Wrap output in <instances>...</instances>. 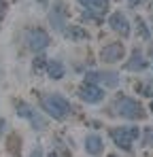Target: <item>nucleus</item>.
Instances as JSON below:
<instances>
[{"label": "nucleus", "mask_w": 153, "mask_h": 157, "mask_svg": "<svg viewBox=\"0 0 153 157\" xmlns=\"http://www.w3.org/2000/svg\"><path fill=\"white\" fill-rule=\"evenodd\" d=\"M43 108L47 110L49 117L57 119V121L66 119V117L73 113L70 102H68L64 96H57V94H51V96H47V98H43Z\"/></svg>", "instance_id": "f257e3e1"}, {"label": "nucleus", "mask_w": 153, "mask_h": 157, "mask_svg": "<svg viewBox=\"0 0 153 157\" xmlns=\"http://www.w3.org/2000/svg\"><path fill=\"white\" fill-rule=\"evenodd\" d=\"M111 138L117 147H121L124 151H130L132 142L138 138V128H115L111 130Z\"/></svg>", "instance_id": "f03ea898"}, {"label": "nucleus", "mask_w": 153, "mask_h": 157, "mask_svg": "<svg viewBox=\"0 0 153 157\" xmlns=\"http://www.w3.org/2000/svg\"><path fill=\"white\" fill-rule=\"evenodd\" d=\"M26 45H28L30 51L41 53L43 49H47V45H49V36H47L45 30H41V28H32V30L26 32Z\"/></svg>", "instance_id": "7ed1b4c3"}, {"label": "nucleus", "mask_w": 153, "mask_h": 157, "mask_svg": "<svg viewBox=\"0 0 153 157\" xmlns=\"http://www.w3.org/2000/svg\"><path fill=\"white\" fill-rule=\"evenodd\" d=\"M79 96H81V100L87 102V104H98V102L104 100V89L98 87V85H94V83H85V85H81Z\"/></svg>", "instance_id": "20e7f679"}, {"label": "nucleus", "mask_w": 153, "mask_h": 157, "mask_svg": "<svg viewBox=\"0 0 153 157\" xmlns=\"http://www.w3.org/2000/svg\"><path fill=\"white\" fill-rule=\"evenodd\" d=\"M117 113L121 115V117H126V119H140L145 113H143V108L140 104L136 102V100H132V98H124L119 104H117Z\"/></svg>", "instance_id": "39448f33"}, {"label": "nucleus", "mask_w": 153, "mask_h": 157, "mask_svg": "<svg viewBox=\"0 0 153 157\" xmlns=\"http://www.w3.org/2000/svg\"><path fill=\"white\" fill-rule=\"evenodd\" d=\"M87 83H94V85H108V87H117L119 85V77L115 72H104V70H94L87 75Z\"/></svg>", "instance_id": "423d86ee"}, {"label": "nucleus", "mask_w": 153, "mask_h": 157, "mask_svg": "<svg viewBox=\"0 0 153 157\" xmlns=\"http://www.w3.org/2000/svg\"><path fill=\"white\" fill-rule=\"evenodd\" d=\"M17 110H19V117H26V119H30L32 121V125H34V130H43L45 128V119L32 108V106H28V104H17Z\"/></svg>", "instance_id": "0eeeda50"}, {"label": "nucleus", "mask_w": 153, "mask_h": 157, "mask_svg": "<svg viewBox=\"0 0 153 157\" xmlns=\"http://www.w3.org/2000/svg\"><path fill=\"white\" fill-rule=\"evenodd\" d=\"M108 26L113 28L115 32H119L121 36H130V24H128L124 13H113V15L108 17Z\"/></svg>", "instance_id": "6e6552de"}, {"label": "nucleus", "mask_w": 153, "mask_h": 157, "mask_svg": "<svg viewBox=\"0 0 153 157\" xmlns=\"http://www.w3.org/2000/svg\"><path fill=\"white\" fill-rule=\"evenodd\" d=\"M100 57L104 62H117V59H121V57H124V45H119V43L106 45V47L102 49Z\"/></svg>", "instance_id": "1a4fd4ad"}, {"label": "nucleus", "mask_w": 153, "mask_h": 157, "mask_svg": "<svg viewBox=\"0 0 153 157\" xmlns=\"http://www.w3.org/2000/svg\"><path fill=\"white\" fill-rule=\"evenodd\" d=\"M85 151H87L89 155H100L102 151H104L102 138L98 136V134H89V136L85 138Z\"/></svg>", "instance_id": "9d476101"}, {"label": "nucleus", "mask_w": 153, "mask_h": 157, "mask_svg": "<svg viewBox=\"0 0 153 157\" xmlns=\"http://www.w3.org/2000/svg\"><path fill=\"white\" fill-rule=\"evenodd\" d=\"M85 9L94 11L96 15H104L108 11V0H79Z\"/></svg>", "instance_id": "9b49d317"}, {"label": "nucleus", "mask_w": 153, "mask_h": 157, "mask_svg": "<svg viewBox=\"0 0 153 157\" xmlns=\"http://www.w3.org/2000/svg\"><path fill=\"white\" fill-rule=\"evenodd\" d=\"M47 75H49V78H53V81L62 78V77H64V64L57 62V59L47 62Z\"/></svg>", "instance_id": "f8f14e48"}, {"label": "nucleus", "mask_w": 153, "mask_h": 157, "mask_svg": "<svg viewBox=\"0 0 153 157\" xmlns=\"http://www.w3.org/2000/svg\"><path fill=\"white\" fill-rule=\"evenodd\" d=\"M149 64H147V59L143 57V53L140 51H134L132 53V59H130V64H128V70H145Z\"/></svg>", "instance_id": "ddd939ff"}, {"label": "nucleus", "mask_w": 153, "mask_h": 157, "mask_svg": "<svg viewBox=\"0 0 153 157\" xmlns=\"http://www.w3.org/2000/svg\"><path fill=\"white\" fill-rule=\"evenodd\" d=\"M145 147H153V128L145 130Z\"/></svg>", "instance_id": "4468645a"}, {"label": "nucleus", "mask_w": 153, "mask_h": 157, "mask_svg": "<svg viewBox=\"0 0 153 157\" xmlns=\"http://www.w3.org/2000/svg\"><path fill=\"white\" fill-rule=\"evenodd\" d=\"M30 157H43V151H41V149H34V151H32V155Z\"/></svg>", "instance_id": "2eb2a0df"}, {"label": "nucleus", "mask_w": 153, "mask_h": 157, "mask_svg": "<svg viewBox=\"0 0 153 157\" xmlns=\"http://www.w3.org/2000/svg\"><path fill=\"white\" fill-rule=\"evenodd\" d=\"M4 11H6V4H4V0H0V17L4 15Z\"/></svg>", "instance_id": "dca6fc26"}, {"label": "nucleus", "mask_w": 153, "mask_h": 157, "mask_svg": "<svg viewBox=\"0 0 153 157\" xmlns=\"http://www.w3.org/2000/svg\"><path fill=\"white\" fill-rule=\"evenodd\" d=\"M140 2H143V0H128L130 6H136V4H140Z\"/></svg>", "instance_id": "f3484780"}, {"label": "nucleus", "mask_w": 153, "mask_h": 157, "mask_svg": "<svg viewBox=\"0 0 153 157\" xmlns=\"http://www.w3.org/2000/svg\"><path fill=\"white\" fill-rule=\"evenodd\" d=\"M47 157H57V155H55V153H49V155H47Z\"/></svg>", "instance_id": "a211bd4d"}, {"label": "nucleus", "mask_w": 153, "mask_h": 157, "mask_svg": "<svg viewBox=\"0 0 153 157\" xmlns=\"http://www.w3.org/2000/svg\"><path fill=\"white\" fill-rule=\"evenodd\" d=\"M151 113H153V102H151Z\"/></svg>", "instance_id": "6ab92c4d"}, {"label": "nucleus", "mask_w": 153, "mask_h": 157, "mask_svg": "<svg viewBox=\"0 0 153 157\" xmlns=\"http://www.w3.org/2000/svg\"><path fill=\"white\" fill-rule=\"evenodd\" d=\"M38 2H47V0H38Z\"/></svg>", "instance_id": "aec40b11"}]
</instances>
